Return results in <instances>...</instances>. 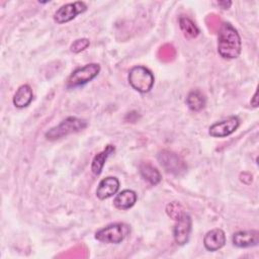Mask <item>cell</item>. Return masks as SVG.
Returning <instances> with one entry per match:
<instances>
[{"label": "cell", "instance_id": "4fadbf2b", "mask_svg": "<svg viewBox=\"0 0 259 259\" xmlns=\"http://www.w3.org/2000/svg\"><path fill=\"white\" fill-rule=\"evenodd\" d=\"M137 193L134 190L124 189L116 194L113 200V204L117 209L125 210L134 206V204L137 201Z\"/></svg>", "mask_w": 259, "mask_h": 259}, {"label": "cell", "instance_id": "7402d4cb", "mask_svg": "<svg viewBox=\"0 0 259 259\" xmlns=\"http://www.w3.org/2000/svg\"><path fill=\"white\" fill-rule=\"evenodd\" d=\"M258 92L256 91L255 93H254V95H253V97H252V99H251V105H253L254 107H257L258 106Z\"/></svg>", "mask_w": 259, "mask_h": 259}, {"label": "cell", "instance_id": "44dd1931", "mask_svg": "<svg viewBox=\"0 0 259 259\" xmlns=\"http://www.w3.org/2000/svg\"><path fill=\"white\" fill-rule=\"evenodd\" d=\"M218 4L220 6H222L223 9H228L232 5V2L231 1H219Z\"/></svg>", "mask_w": 259, "mask_h": 259}, {"label": "cell", "instance_id": "ba28073f", "mask_svg": "<svg viewBox=\"0 0 259 259\" xmlns=\"http://www.w3.org/2000/svg\"><path fill=\"white\" fill-rule=\"evenodd\" d=\"M192 221L188 213L184 212L177 221L174 226L173 236L177 245H184L188 242L191 233Z\"/></svg>", "mask_w": 259, "mask_h": 259}, {"label": "cell", "instance_id": "2e32d148", "mask_svg": "<svg viewBox=\"0 0 259 259\" xmlns=\"http://www.w3.org/2000/svg\"><path fill=\"white\" fill-rule=\"evenodd\" d=\"M140 173L142 177L152 185H157L161 181V173L150 163H142L140 165Z\"/></svg>", "mask_w": 259, "mask_h": 259}, {"label": "cell", "instance_id": "7c38bea8", "mask_svg": "<svg viewBox=\"0 0 259 259\" xmlns=\"http://www.w3.org/2000/svg\"><path fill=\"white\" fill-rule=\"evenodd\" d=\"M226 244V235L222 229H212L208 231L203 238V245L208 251H218Z\"/></svg>", "mask_w": 259, "mask_h": 259}, {"label": "cell", "instance_id": "30bf717a", "mask_svg": "<svg viewBox=\"0 0 259 259\" xmlns=\"http://www.w3.org/2000/svg\"><path fill=\"white\" fill-rule=\"evenodd\" d=\"M234 246L238 248H248L258 245L259 242V232L256 230L249 231H239L235 233L232 237Z\"/></svg>", "mask_w": 259, "mask_h": 259}, {"label": "cell", "instance_id": "ac0fdd59", "mask_svg": "<svg viewBox=\"0 0 259 259\" xmlns=\"http://www.w3.org/2000/svg\"><path fill=\"white\" fill-rule=\"evenodd\" d=\"M179 26L183 31L184 35L189 38H194L199 34V29L195 23L186 16L179 17Z\"/></svg>", "mask_w": 259, "mask_h": 259}, {"label": "cell", "instance_id": "3957f363", "mask_svg": "<svg viewBox=\"0 0 259 259\" xmlns=\"http://www.w3.org/2000/svg\"><path fill=\"white\" fill-rule=\"evenodd\" d=\"M128 83L137 91L141 93L149 92L154 85L153 73L144 66H135L130 70Z\"/></svg>", "mask_w": 259, "mask_h": 259}, {"label": "cell", "instance_id": "8992f818", "mask_svg": "<svg viewBox=\"0 0 259 259\" xmlns=\"http://www.w3.org/2000/svg\"><path fill=\"white\" fill-rule=\"evenodd\" d=\"M158 161L167 173L176 176L182 175L187 169L183 159L176 153L169 150L160 151L158 154Z\"/></svg>", "mask_w": 259, "mask_h": 259}, {"label": "cell", "instance_id": "7a4b0ae2", "mask_svg": "<svg viewBox=\"0 0 259 259\" xmlns=\"http://www.w3.org/2000/svg\"><path fill=\"white\" fill-rule=\"evenodd\" d=\"M87 126V121L83 118H78L75 116H69L61 121L57 126L52 127L46 133V138L48 140L54 141L66 137L70 134L78 133Z\"/></svg>", "mask_w": 259, "mask_h": 259}, {"label": "cell", "instance_id": "6da1fadb", "mask_svg": "<svg viewBox=\"0 0 259 259\" xmlns=\"http://www.w3.org/2000/svg\"><path fill=\"white\" fill-rule=\"evenodd\" d=\"M241 37L229 22H223L219 30L218 52L224 59H236L241 53Z\"/></svg>", "mask_w": 259, "mask_h": 259}, {"label": "cell", "instance_id": "ffe728a7", "mask_svg": "<svg viewBox=\"0 0 259 259\" xmlns=\"http://www.w3.org/2000/svg\"><path fill=\"white\" fill-rule=\"evenodd\" d=\"M89 45H90V41H89L88 38H85V37H83V38H78V39H76V40L71 45L70 50H71V52H73V53H75V54H78V53H80V52L86 50V49L89 47Z\"/></svg>", "mask_w": 259, "mask_h": 259}, {"label": "cell", "instance_id": "d6986e66", "mask_svg": "<svg viewBox=\"0 0 259 259\" xmlns=\"http://www.w3.org/2000/svg\"><path fill=\"white\" fill-rule=\"evenodd\" d=\"M166 212H167L168 217H170L172 220L177 221L185 211H184L183 206L179 202L172 201L167 204Z\"/></svg>", "mask_w": 259, "mask_h": 259}, {"label": "cell", "instance_id": "8fae6325", "mask_svg": "<svg viewBox=\"0 0 259 259\" xmlns=\"http://www.w3.org/2000/svg\"><path fill=\"white\" fill-rule=\"evenodd\" d=\"M119 188V181L116 177L113 176H108L103 178L96 189V196L103 200L107 199L111 196H113Z\"/></svg>", "mask_w": 259, "mask_h": 259}, {"label": "cell", "instance_id": "5b68a950", "mask_svg": "<svg viewBox=\"0 0 259 259\" xmlns=\"http://www.w3.org/2000/svg\"><path fill=\"white\" fill-rule=\"evenodd\" d=\"M100 72V66L96 63L87 64L83 67H79L73 71L67 80L68 88H75L82 86L91 80H93Z\"/></svg>", "mask_w": 259, "mask_h": 259}, {"label": "cell", "instance_id": "e0dca14e", "mask_svg": "<svg viewBox=\"0 0 259 259\" xmlns=\"http://www.w3.org/2000/svg\"><path fill=\"white\" fill-rule=\"evenodd\" d=\"M206 103V98L199 90H192L186 97L187 106L193 111L201 110Z\"/></svg>", "mask_w": 259, "mask_h": 259}, {"label": "cell", "instance_id": "52a82bcc", "mask_svg": "<svg viewBox=\"0 0 259 259\" xmlns=\"http://www.w3.org/2000/svg\"><path fill=\"white\" fill-rule=\"evenodd\" d=\"M87 6L82 1H76L73 3H67L61 6L54 14V20L57 23H66L74 19L78 14L85 12Z\"/></svg>", "mask_w": 259, "mask_h": 259}, {"label": "cell", "instance_id": "5bb4252c", "mask_svg": "<svg viewBox=\"0 0 259 259\" xmlns=\"http://www.w3.org/2000/svg\"><path fill=\"white\" fill-rule=\"evenodd\" d=\"M33 93L32 89L29 85L23 84L18 87L16 92L13 96V104L18 108H23L29 105V103L32 101Z\"/></svg>", "mask_w": 259, "mask_h": 259}, {"label": "cell", "instance_id": "9a60e30c", "mask_svg": "<svg viewBox=\"0 0 259 259\" xmlns=\"http://www.w3.org/2000/svg\"><path fill=\"white\" fill-rule=\"evenodd\" d=\"M115 148L112 145H107L103 151L94 156L91 163V171L95 175H99L103 169V166L107 160V158L114 152Z\"/></svg>", "mask_w": 259, "mask_h": 259}, {"label": "cell", "instance_id": "277c9868", "mask_svg": "<svg viewBox=\"0 0 259 259\" xmlns=\"http://www.w3.org/2000/svg\"><path fill=\"white\" fill-rule=\"evenodd\" d=\"M130 226L123 223L110 224L95 233V239L109 244H119L130 234Z\"/></svg>", "mask_w": 259, "mask_h": 259}, {"label": "cell", "instance_id": "9c48e42d", "mask_svg": "<svg viewBox=\"0 0 259 259\" xmlns=\"http://www.w3.org/2000/svg\"><path fill=\"white\" fill-rule=\"evenodd\" d=\"M240 120L237 116H230L209 126L208 134L214 138H224L233 134L239 126Z\"/></svg>", "mask_w": 259, "mask_h": 259}]
</instances>
